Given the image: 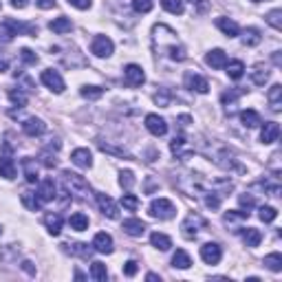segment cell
I'll return each mask as SVG.
<instances>
[{"instance_id": "be15d7a7", "label": "cell", "mask_w": 282, "mask_h": 282, "mask_svg": "<svg viewBox=\"0 0 282 282\" xmlns=\"http://www.w3.org/2000/svg\"><path fill=\"white\" fill-rule=\"evenodd\" d=\"M251 3H263V0H251Z\"/></svg>"}, {"instance_id": "60d3db41", "label": "cell", "mask_w": 282, "mask_h": 282, "mask_svg": "<svg viewBox=\"0 0 282 282\" xmlns=\"http://www.w3.org/2000/svg\"><path fill=\"white\" fill-rule=\"evenodd\" d=\"M251 79H253V84H258V86H263L267 79H269V71L263 69V66H256V69L251 71Z\"/></svg>"}, {"instance_id": "7402d4cb", "label": "cell", "mask_w": 282, "mask_h": 282, "mask_svg": "<svg viewBox=\"0 0 282 282\" xmlns=\"http://www.w3.org/2000/svg\"><path fill=\"white\" fill-rule=\"evenodd\" d=\"M216 26L225 33V36H230V38H236L238 33H240L238 24L234 22V20H230V18H216Z\"/></svg>"}, {"instance_id": "e7e4bbea", "label": "cell", "mask_w": 282, "mask_h": 282, "mask_svg": "<svg viewBox=\"0 0 282 282\" xmlns=\"http://www.w3.org/2000/svg\"><path fill=\"white\" fill-rule=\"evenodd\" d=\"M0 234H3V227H0Z\"/></svg>"}, {"instance_id": "d590c367", "label": "cell", "mask_w": 282, "mask_h": 282, "mask_svg": "<svg viewBox=\"0 0 282 282\" xmlns=\"http://www.w3.org/2000/svg\"><path fill=\"white\" fill-rule=\"evenodd\" d=\"M263 263H265L267 269H271V271H276V273L282 271V256H280L278 251L276 253H269V256H265Z\"/></svg>"}, {"instance_id": "4fadbf2b", "label": "cell", "mask_w": 282, "mask_h": 282, "mask_svg": "<svg viewBox=\"0 0 282 282\" xmlns=\"http://www.w3.org/2000/svg\"><path fill=\"white\" fill-rule=\"evenodd\" d=\"M71 161L77 167H82V170H89L93 165V154H91L89 148H77V150L71 152Z\"/></svg>"}, {"instance_id": "f907efd6", "label": "cell", "mask_w": 282, "mask_h": 282, "mask_svg": "<svg viewBox=\"0 0 282 282\" xmlns=\"http://www.w3.org/2000/svg\"><path fill=\"white\" fill-rule=\"evenodd\" d=\"M137 271H139V265L135 263V260H128V263L124 265V276L132 278V276H137Z\"/></svg>"}, {"instance_id": "8992f818", "label": "cell", "mask_w": 282, "mask_h": 282, "mask_svg": "<svg viewBox=\"0 0 282 282\" xmlns=\"http://www.w3.org/2000/svg\"><path fill=\"white\" fill-rule=\"evenodd\" d=\"M124 82L128 84V86H141L146 82V73H144V69H141L139 64H128L124 69Z\"/></svg>"}, {"instance_id": "603a6c76", "label": "cell", "mask_w": 282, "mask_h": 282, "mask_svg": "<svg viewBox=\"0 0 282 282\" xmlns=\"http://www.w3.org/2000/svg\"><path fill=\"white\" fill-rule=\"evenodd\" d=\"M172 267H174V269H190V267H192L190 253L183 251V249H177V253L172 256Z\"/></svg>"}, {"instance_id": "ac0fdd59", "label": "cell", "mask_w": 282, "mask_h": 282, "mask_svg": "<svg viewBox=\"0 0 282 282\" xmlns=\"http://www.w3.org/2000/svg\"><path fill=\"white\" fill-rule=\"evenodd\" d=\"M44 225H46V230H49L51 236H60V232H62V216L60 214H44Z\"/></svg>"}, {"instance_id": "9a60e30c", "label": "cell", "mask_w": 282, "mask_h": 282, "mask_svg": "<svg viewBox=\"0 0 282 282\" xmlns=\"http://www.w3.org/2000/svg\"><path fill=\"white\" fill-rule=\"evenodd\" d=\"M93 249L99 251V253H112V236L106 232H99L95 234V238H93Z\"/></svg>"}, {"instance_id": "db71d44e", "label": "cell", "mask_w": 282, "mask_h": 282, "mask_svg": "<svg viewBox=\"0 0 282 282\" xmlns=\"http://www.w3.org/2000/svg\"><path fill=\"white\" fill-rule=\"evenodd\" d=\"M36 5L40 9H53V7H55V0H36Z\"/></svg>"}, {"instance_id": "74e56055", "label": "cell", "mask_w": 282, "mask_h": 282, "mask_svg": "<svg viewBox=\"0 0 282 282\" xmlns=\"http://www.w3.org/2000/svg\"><path fill=\"white\" fill-rule=\"evenodd\" d=\"M223 218H225V223L230 225V223H236V220H247V218H249V212H243V210H230Z\"/></svg>"}, {"instance_id": "f1b7e54d", "label": "cell", "mask_w": 282, "mask_h": 282, "mask_svg": "<svg viewBox=\"0 0 282 282\" xmlns=\"http://www.w3.org/2000/svg\"><path fill=\"white\" fill-rule=\"evenodd\" d=\"M0 177H5V179H13V177H16V163H13L11 157H3V159H0Z\"/></svg>"}, {"instance_id": "680465c9", "label": "cell", "mask_w": 282, "mask_h": 282, "mask_svg": "<svg viewBox=\"0 0 282 282\" xmlns=\"http://www.w3.org/2000/svg\"><path fill=\"white\" fill-rule=\"evenodd\" d=\"M22 269H24L26 273H31V276H36V269H33V263H29V260H24V263H22Z\"/></svg>"}, {"instance_id": "ab89813d", "label": "cell", "mask_w": 282, "mask_h": 282, "mask_svg": "<svg viewBox=\"0 0 282 282\" xmlns=\"http://www.w3.org/2000/svg\"><path fill=\"white\" fill-rule=\"evenodd\" d=\"M267 22H269L276 31H282V9H273L267 13Z\"/></svg>"}, {"instance_id": "94428289", "label": "cell", "mask_w": 282, "mask_h": 282, "mask_svg": "<svg viewBox=\"0 0 282 282\" xmlns=\"http://www.w3.org/2000/svg\"><path fill=\"white\" fill-rule=\"evenodd\" d=\"M146 280H150V282H161V278L157 276V273H148Z\"/></svg>"}, {"instance_id": "d6986e66", "label": "cell", "mask_w": 282, "mask_h": 282, "mask_svg": "<svg viewBox=\"0 0 282 282\" xmlns=\"http://www.w3.org/2000/svg\"><path fill=\"white\" fill-rule=\"evenodd\" d=\"M124 232L128 234V236H141V234L146 232V223L139 218H126L124 220Z\"/></svg>"}, {"instance_id": "f35d334b", "label": "cell", "mask_w": 282, "mask_h": 282, "mask_svg": "<svg viewBox=\"0 0 282 282\" xmlns=\"http://www.w3.org/2000/svg\"><path fill=\"white\" fill-rule=\"evenodd\" d=\"M73 256H79V258H91V253L93 249L89 245H84V243H75V245H71V249H69Z\"/></svg>"}, {"instance_id": "9f6ffc18", "label": "cell", "mask_w": 282, "mask_h": 282, "mask_svg": "<svg viewBox=\"0 0 282 282\" xmlns=\"http://www.w3.org/2000/svg\"><path fill=\"white\" fill-rule=\"evenodd\" d=\"M194 3H196L199 13H205V11H207V7H210V3H207V0H194Z\"/></svg>"}, {"instance_id": "ee69618b", "label": "cell", "mask_w": 282, "mask_h": 282, "mask_svg": "<svg viewBox=\"0 0 282 282\" xmlns=\"http://www.w3.org/2000/svg\"><path fill=\"white\" fill-rule=\"evenodd\" d=\"M119 185H122L124 190H130V187L135 185V174H132L130 170H124L122 174H119Z\"/></svg>"}, {"instance_id": "e0dca14e", "label": "cell", "mask_w": 282, "mask_h": 282, "mask_svg": "<svg viewBox=\"0 0 282 282\" xmlns=\"http://www.w3.org/2000/svg\"><path fill=\"white\" fill-rule=\"evenodd\" d=\"M205 62H207V66L220 71V69H225V66H227V55H225L223 49H214V51H210L205 55Z\"/></svg>"}, {"instance_id": "816d5d0a", "label": "cell", "mask_w": 282, "mask_h": 282, "mask_svg": "<svg viewBox=\"0 0 282 282\" xmlns=\"http://www.w3.org/2000/svg\"><path fill=\"white\" fill-rule=\"evenodd\" d=\"M20 58H22L26 64H36L38 62V55L31 49H22V51H20Z\"/></svg>"}, {"instance_id": "7dc6e473", "label": "cell", "mask_w": 282, "mask_h": 282, "mask_svg": "<svg viewBox=\"0 0 282 282\" xmlns=\"http://www.w3.org/2000/svg\"><path fill=\"white\" fill-rule=\"evenodd\" d=\"M122 205L126 207V210L135 212L137 207H139V199L135 196V194H124V196H122Z\"/></svg>"}, {"instance_id": "cb8c5ba5", "label": "cell", "mask_w": 282, "mask_h": 282, "mask_svg": "<svg viewBox=\"0 0 282 282\" xmlns=\"http://www.w3.org/2000/svg\"><path fill=\"white\" fill-rule=\"evenodd\" d=\"M243 240L247 247H258L260 240H263V234L256 227H247V230H243Z\"/></svg>"}, {"instance_id": "4316f807", "label": "cell", "mask_w": 282, "mask_h": 282, "mask_svg": "<svg viewBox=\"0 0 282 282\" xmlns=\"http://www.w3.org/2000/svg\"><path fill=\"white\" fill-rule=\"evenodd\" d=\"M150 243H152V247H157V249H161V251H167L172 247L170 236H165V234H159V232H154L152 236H150Z\"/></svg>"}, {"instance_id": "5bb4252c", "label": "cell", "mask_w": 282, "mask_h": 282, "mask_svg": "<svg viewBox=\"0 0 282 282\" xmlns=\"http://www.w3.org/2000/svg\"><path fill=\"white\" fill-rule=\"evenodd\" d=\"M22 130L29 137H40V135H44L46 124L40 117H29V119H24V122H22Z\"/></svg>"}, {"instance_id": "8fae6325", "label": "cell", "mask_w": 282, "mask_h": 282, "mask_svg": "<svg viewBox=\"0 0 282 282\" xmlns=\"http://www.w3.org/2000/svg\"><path fill=\"white\" fill-rule=\"evenodd\" d=\"M3 24L9 29L11 36H18V33H24V36H36V33H38V26L24 24V22H16V20H11V18H7Z\"/></svg>"}, {"instance_id": "6125c7cd", "label": "cell", "mask_w": 282, "mask_h": 282, "mask_svg": "<svg viewBox=\"0 0 282 282\" xmlns=\"http://www.w3.org/2000/svg\"><path fill=\"white\" fill-rule=\"evenodd\" d=\"M7 66H9V64H7V60H3V58H0V73H3V71H7Z\"/></svg>"}, {"instance_id": "7c38bea8", "label": "cell", "mask_w": 282, "mask_h": 282, "mask_svg": "<svg viewBox=\"0 0 282 282\" xmlns=\"http://www.w3.org/2000/svg\"><path fill=\"white\" fill-rule=\"evenodd\" d=\"M95 199H97V205H99V210H102L108 218H117L119 216V210H117V203L112 201L108 194H95Z\"/></svg>"}, {"instance_id": "83f0119b", "label": "cell", "mask_w": 282, "mask_h": 282, "mask_svg": "<svg viewBox=\"0 0 282 282\" xmlns=\"http://www.w3.org/2000/svg\"><path fill=\"white\" fill-rule=\"evenodd\" d=\"M263 42V36H260L258 29H253V26H249V29L243 31V44L245 46H256Z\"/></svg>"}, {"instance_id": "6da1fadb", "label": "cell", "mask_w": 282, "mask_h": 282, "mask_svg": "<svg viewBox=\"0 0 282 282\" xmlns=\"http://www.w3.org/2000/svg\"><path fill=\"white\" fill-rule=\"evenodd\" d=\"M148 212H150L152 218L170 220V218H174V214H177V207H174V203L167 199H154L150 203V207H148Z\"/></svg>"}, {"instance_id": "c3c4849f", "label": "cell", "mask_w": 282, "mask_h": 282, "mask_svg": "<svg viewBox=\"0 0 282 282\" xmlns=\"http://www.w3.org/2000/svg\"><path fill=\"white\" fill-rule=\"evenodd\" d=\"M132 9L137 13H148L152 9V0H132Z\"/></svg>"}, {"instance_id": "681fc988", "label": "cell", "mask_w": 282, "mask_h": 282, "mask_svg": "<svg viewBox=\"0 0 282 282\" xmlns=\"http://www.w3.org/2000/svg\"><path fill=\"white\" fill-rule=\"evenodd\" d=\"M205 205L212 207V210H216V207L220 205V196L216 192H205Z\"/></svg>"}, {"instance_id": "1f68e13d", "label": "cell", "mask_w": 282, "mask_h": 282, "mask_svg": "<svg viewBox=\"0 0 282 282\" xmlns=\"http://www.w3.org/2000/svg\"><path fill=\"white\" fill-rule=\"evenodd\" d=\"M161 7H163L167 13H174V16H181V13L185 11L183 0H161Z\"/></svg>"}, {"instance_id": "bcb514c9", "label": "cell", "mask_w": 282, "mask_h": 282, "mask_svg": "<svg viewBox=\"0 0 282 282\" xmlns=\"http://www.w3.org/2000/svg\"><path fill=\"white\" fill-rule=\"evenodd\" d=\"M185 144H187V141H185V137L183 135H179V137H174V141H172V152L174 154H179V157H187V154L183 152V148H185Z\"/></svg>"}, {"instance_id": "2e32d148", "label": "cell", "mask_w": 282, "mask_h": 282, "mask_svg": "<svg viewBox=\"0 0 282 282\" xmlns=\"http://www.w3.org/2000/svg\"><path fill=\"white\" fill-rule=\"evenodd\" d=\"M278 137H280V124L276 122H267L263 130H260V141L263 144H276Z\"/></svg>"}, {"instance_id": "6f0895ef", "label": "cell", "mask_w": 282, "mask_h": 282, "mask_svg": "<svg viewBox=\"0 0 282 282\" xmlns=\"http://www.w3.org/2000/svg\"><path fill=\"white\" fill-rule=\"evenodd\" d=\"M44 161H42V163L46 165V167H55L58 165V161L55 159H53V157H49V154H44V157H42Z\"/></svg>"}, {"instance_id": "30bf717a", "label": "cell", "mask_w": 282, "mask_h": 282, "mask_svg": "<svg viewBox=\"0 0 282 282\" xmlns=\"http://www.w3.org/2000/svg\"><path fill=\"white\" fill-rule=\"evenodd\" d=\"M38 196L42 203H49V201L53 199H58V187L55 183H53V179H44V181H40V185H38Z\"/></svg>"}, {"instance_id": "d4e9b609", "label": "cell", "mask_w": 282, "mask_h": 282, "mask_svg": "<svg viewBox=\"0 0 282 282\" xmlns=\"http://www.w3.org/2000/svg\"><path fill=\"white\" fill-rule=\"evenodd\" d=\"M49 29H51L53 33H69V31L73 29V24H71V20L66 18V16H60V18H55V20H51V22H49Z\"/></svg>"}, {"instance_id": "f5cc1de1", "label": "cell", "mask_w": 282, "mask_h": 282, "mask_svg": "<svg viewBox=\"0 0 282 282\" xmlns=\"http://www.w3.org/2000/svg\"><path fill=\"white\" fill-rule=\"evenodd\" d=\"M238 201H240V205H243V207H253V205H256V201H253V196H249V194H243Z\"/></svg>"}, {"instance_id": "ba28073f", "label": "cell", "mask_w": 282, "mask_h": 282, "mask_svg": "<svg viewBox=\"0 0 282 282\" xmlns=\"http://www.w3.org/2000/svg\"><path fill=\"white\" fill-rule=\"evenodd\" d=\"M201 258H203V263H207V265H218L220 258H223V249H220V245H216V243H205L201 247Z\"/></svg>"}, {"instance_id": "836d02e7", "label": "cell", "mask_w": 282, "mask_h": 282, "mask_svg": "<svg viewBox=\"0 0 282 282\" xmlns=\"http://www.w3.org/2000/svg\"><path fill=\"white\" fill-rule=\"evenodd\" d=\"M22 167H24V179L26 183H38V167L31 159H24L22 161Z\"/></svg>"}, {"instance_id": "4dcf8cb0", "label": "cell", "mask_w": 282, "mask_h": 282, "mask_svg": "<svg viewBox=\"0 0 282 282\" xmlns=\"http://www.w3.org/2000/svg\"><path fill=\"white\" fill-rule=\"evenodd\" d=\"M227 75H230L232 79H240L245 75V64L240 62V60H234V62H227Z\"/></svg>"}, {"instance_id": "8d00e7d4", "label": "cell", "mask_w": 282, "mask_h": 282, "mask_svg": "<svg viewBox=\"0 0 282 282\" xmlns=\"http://www.w3.org/2000/svg\"><path fill=\"white\" fill-rule=\"evenodd\" d=\"M258 212H260L258 216H260V220H263V223H273V220H276V216H278V210H276V207H271V205H263Z\"/></svg>"}, {"instance_id": "277c9868", "label": "cell", "mask_w": 282, "mask_h": 282, "mask_svg": "<svg viewBox=\"0 0 282 282\" xmlns=\"http://www.w3.org/2000/svg\"><path fill=\"white\" fill-rule=\"evenodd\" d=\"M91 51L95 53L97 58H110L112 51H115V44H112V40L106 38V36H95L91 42Z\"/></svg>"}, {"instance_id": "484cf974", "label": "cell", "mask_w": 282, "mask_h": 282, "mask_svg": "<svg viewBox=\"0 0 282 282\" xmlns=\"http://www.w3.org/2000/svg\"><path fill=\"white\" fill-rule=\"evenodd\" d=\"M69 225L75 232H86V230H89V216L82 214V212H77V214H73V216L69 218Z\"/></svg>"}, {"instance_id": "ffe728a7", "label": "cell", "mask_w": 282, "mask_h": 282, "mask_svg": "<svg viewBox=\"0 0 282 282\" xmlns=\"http://www.w3.org/2000/svg\"><path fill=\"white\" fill-rule=\"evenodd\" d=\"M20 201H22V205L26 207V210H31V212H38L40 207H42V201H40V196L36 192H22L20 194Z\"/></svg>"}, {"instance_id": "7bdbcfd3", "label": "cell", "mask_w": 282, "mask_h": 282, "mask_svg": "<svg viewBox=\"0 0 282 282\" xmlns=\"http://www.w3.org/2000/svg\"><path fill=\"white\" fill-rule=\"evenodd\" d=\"M79 93H82V97H86V99H99L104 95V89H99V86H84Z\"/></svg>"}, {"instance_id": "f6af8a7d", "label": "cell", "mask_w": 282, "mask_h": 282, "mask_svg": "<svg viewBox=\"0 0 282 282\" xmlns=\"http://www.w3.org/2000/svg\"><path fill=\"white\" fill-rule=\"evenodd\" d=\"M9 99L13 102V106H18V108H22V106H26V95H24L22 91L11 89V91H9Z\"/></svg>"}, {"instance_id": "5b68a950", "label": "cell", "mask_w": 282, "mask_h": 282, "mask_svg": "<svg viewBox=\"0 0 282 282\" xmlns=\"http://www.w3.org/2000/svg\"><path fill=\"white\" fill-rule=\"evenodd\" d=\"M40 79H42V84L46 86V89H51L53 93H62V91L66 89V84H64L62 75H60L58 71H53V69L42 71V75H40Z\"/></svg>"}, {"instance_id": "7a4b0ae2", "label": "cell", "mask_w": 282, "mask_h": 282, "mask_svg": "<svg viewBox=\"0 0 282 282\" xmlns=\"http://www.w3.org/2000/svg\"><path fill=\"white\" fill-rule=\"evenodd\" d=\"M62 179H64V183H66V187H69L71 192L79 194V196H89L91 185L86 183V179L82 177V174H75V172H71V170H64L62 172Z\"/></svg>"}, {"instance_id": "f546056e", "label": "cell", "mask_w": 282, "mask_h": 282, "mask_svg": "<svg viewBox=\"0 0 282 282\" xmlns=\"http://www.w3.org/2000/svg\"><path fill=\"white\" fill-rule=\"evenodd\" d=\"M240 119H243V124L247 128H258V126L263 124V119H260V115L256 110H243L240 112Z\"/></svg>"}, {"instance_id": "e575fe53", "label": "cell", "mask_w": 282, "mask_h": 282, "mask_svg": "<svg viewBox=\"0 0 282 282\" xmlns=\"http://www.w3.org/2000/svg\"><path fill=\"white\" fill-rule=\"evenodd\" d=\"M99 150L102 152H108V154H115V157H124V159H132L130 152H126L124 148H117V146H110V144H104V141H99Z\"/></svg>"}, {"instance_id": "3957f363", "label": "cell", "mask_w": 282, "mask_h": 282, "mask_svg": "<svg viewBox=\"0 0 282 282\" xmlns=\"http://www.w3.org/2000/svg\"><path fill=\"white\" fill-rule=\"evenodd\" d=\"M205 227V220L199 216V214H190L183 223H181V234L185 238H196V234Z\"/></svg>"}, {"instance_id": "d6a6232c", "label": "cell", "mask_w": 282, "mask_h": 282, "mask_svg": "<svg viewBox=\"0 0 282 282\" xmlns=\"http://www.w3.org/2000/svg\"><path fill=\"white\" fill-rule=\"evenodd\" d=\"M91 278L97 282H106L108 280V269H106L104 263H93L91 265Z\"/></svg>"}, {"instance_id": "b9f144b4", "label": "cell", "mask_w": 282, "mask_h": 282, "mask_svg": "<svg viewBox=\"0 0 282 282\" xmlns=\"http://www.w3.org/2000/svg\"><path fill=\"white\" fill-rule=\"evenodd\" d=\"M18 253H20L18 245H7V249L0 251V260H3V263H11V260L18 258Z\"/></svg>"}, {"instance_id": "9c48e42d", "label": "cell", "mask_w": 282, "mask_h": 282, "mask_svg": "<svg viewBox=\"0 0 282 282\" xmlns=\"http://www.w3.org/2000/svg\"><path fill=\"white\" fill-rule=\"evenodd\" d=\"M146 128L154 137H163L165 132H167V124H165L163 117H159V115H154V112H150V115H146Z\"/></svg>"}, {"instance_id": "11a10c76", "label": "cell", "mask_w": 282, "mask_h": 282, "mask_svg": "<svg viewBox=\"0 0 282 282\" xmlns=\"http://www.w3.org/2000/svg\"><path fill=\"white\" fill-rule=\"evenodd\" d=\"M73 7H77V9H89L91 7V0H69Z\"/></svg>"}, {"instance_id": "52a82bcc", "label": "cell", "mask_w": 282, "mask_h": 282, "mask_svg": "<svg viewBox=\"0 0 282 282\" xmlns=\"http://www.w3.org/2000/svg\"><path fill=\"white\" fill-rule=\"evenodd\" d=\"M183 82H185V89L196 91V93H201V95H205V93L210 91V84H207V79L201 77V75H196V73H192V71L185 73Z\"/></svg>"}, {"instance_id": "44dd1931", "label": "cell", "mask_w": 282, "mask_h": 282, "mask_svg": "<svg viewBox=\"0 0 282 282\" xmlns=\"http://www.w3.org/2000/svg\"><path fill=\"white\" fill-rule=\"evenodd\" d=\"M267 99H269V104H271V110L280 112V108H282V86L273 84L269 89V93H267Z\"/></svg>"}, {"instance_id": "91938a15", "label": "cell", "mask_w": 282, "mask_h": 282, "mask_svg": "<svg viewBox=\"0 0 282 282\" xmlns=\"http://www.w3.org/2000/svg\"><path fill=\"white\" fill-rule=\"evenodd\" d=\"M11 5L16 7V9H24V7L29 5V0H11Z\"/></svg>"}]
</instances>
